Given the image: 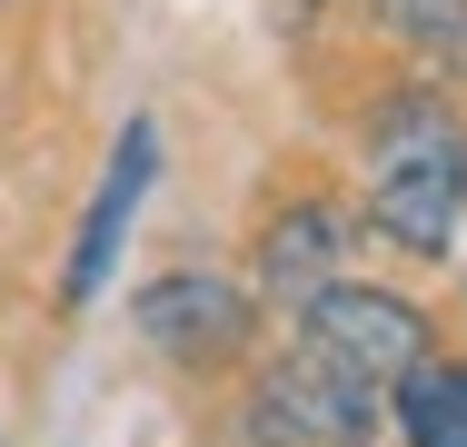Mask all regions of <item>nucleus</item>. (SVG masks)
Wrapping results in <instances>:
<instances>
[{"label": "nucleus", "mask_w": 467, "mask_h": 447, "mask_svg": "<svg viewBox=\"0 0 467 447\" xmlns=\"http://www.w3.org/2000/svg\"><path fill=\"white\" fill-rule=\"evenodd\" d=\"M378 20H388L408 50H428V60L467 50V0H378Z\"/></svg>", "instance_id": "obj_8"}, {"label": "nucleus", "mask_w": 467, "mask_h": 447, "mask_svg": "<svg viewBox=\"0 0 467 447\" xmlns=\"http://www.w3.org/2000/svg\"><path fill=\"white\" fill-rule=\"evenodd\" d=\"M398 428H408V447H467V368L418 358L398 378Z\"/></svg>", "instance_id": "obj_7"}, {"label": "nucleus", "mask_w": 467, "mask_h": 447, "mask_svg": "<svg viewBox=\"0 0 467 447\" xmlns=\"http://www.w3.org/2000/svg\"><path fill=\"white\" fill-rule=\"evenodd\" d=\"M150 170H160V140H150V120H130L119 150H109V179H99L90 219H80V249H70V268H60V298H70V308H90V298H99V278H109V259H119V229H130Z\"/></svg>", "instance_id": "obj_5"}, {"label": "nucleus", "mask_w": 467, "mask_h": 447, "mask_svg": "<svg viewBox=\"0 0 467 447\" xmlns=\"http://www.w3.org/2000/svg\"><path fill=\"white\" fill-rule=\"evenodd\" d=\"M458 209H467V130H438L418 150H378V179H368V229L378 239L438 259L448 229H458Z\"/></svg>", "instance_id": "obj_3"}, {"label": "nucleus", "mask_w": 467, "mask_h": 447, "mask_svg": "<svg viewBox=\"0 0 467 447\" xmlns=\"http://www.w3.org/2000/svg\"><path fill=\"white\" fill-rule=\"evenodd\" d=\"M378 438V388L328 368L318 348L279 358L249 398V447H368Z\"/></svg>", "instance_id": "obj_2"}, {"label": "nucleus", "mask_w": 467, "mask_h": 447, "mask_svg": "<svg viewBox=\"0 0 467 447\" xmlns=\"http://www.w3.org/2000/svg\"><path fill=\"white\" fill-rule=\"evenodd\" d=\"M130 318H140V338L150 348L189 358V368H209V358H229L249 338V288L239 278H209V268H170V278H150L140 298H130Z\"/></svg>", "instance_id": "obj_4"}, {"label": "nucleus", "mask_w": 467, "mask_h": 447, "mask_svg": "<svg viewBox=\"0 0 467 447\" xmlns=\"http://www.w3.org/2000/svg\"><path fill=\"white\" fill-rule=\"evenodd\" d=\"M338 249H348L338 209H288V219H269V239H259V288L298 308L308 288H328V278H338Z\"/></svg>", "instance_id": "obj_6"}, {"label": "nucleus", "mask_w": 467, "mask_h": 447, "mask_svg": "<svg viewBox=\"0 0 467 447\" xmlns=\"http://www.w3.org/2000/svg\"><path fill=\"white\" fill-rule=\"evenodd\" d=\"M308 10H318V0H288V20H308Z\"/></svg>", "instance_id": "obj_9"}, {"label": "nucleus", "mask_w": 467, "mask_h": 447, "mask_svg": "<svg viewBox=\"0 0 467 447\" xmlns=\"http://www.w3.org/2000/svg\"><path fill=\"white\" fill-rule=\"evenodd\" d=\"M298 348H318L328 368L368 378V388H398L418 358H428V318L398 298V288H358V278H328L298 298Z\"/></svg>", "instance_id": "obj_1"}]
</instances>
